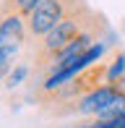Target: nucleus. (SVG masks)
<instances>
[{
	"label": "nucleus",
	"mask_w": 125,
	"mask_h": 128,
	"mask_svg": "<svg viewBox=\"0 0 125 128\" xmlns=\"http://www.w3.org/2000/svg\"><path fill=\"white\" fill-rule=\"evenodd\" d=\"M26 39V18L16 10L13 0H0V66L13 68Z\"/></svg>",
	"instance_id": "nucleus-2"
},
{
	"label": "nucleus",
	"mask_w": 125,
	"mask_h": 128,
	"mask_svg": "<svg viewBox=\"0 0 125 128\" xmlns=\"http://www.w3.org/2000/svg\"><path fill=\"white\" fill-rule=\"evenodd\" d=\"M120 128H125V112L120 115Z\"/></svg>",
	"instance_id": "nucleus-8"
},
{
	"label": "nucleus",
	"mask_w": 125,
	"mask_h": 128,
	"mask_svg": "<svg viewBox=\"0 0 125 128\" xmlns=\"http://www.w3.org/2000/svg\"><path fill=\"white\" fill-rule=\"evenodd\" d=\"M117 94H120V89H117L115 84H102V86H96V89H91L89 94H83L81 100H76L73 104H68V107L62 110V115H83V118H94V115H99Z\"/></svg>",
	"instance_id": "nucleus-4"
},
{
	"label": "nucleus",
	"mask_w": 125,
	"mask_h": 128,
	"mask_svg": "<svg viewBox=\"0 0 125 128\" xmlns=\"http://www.w3.org/2000/svg\"><path fill=\"white\" fill-rule=\"evenodd\" d=\"M26 76H29V68H26V66H16L13 71L8 73V78H5V86H8V89H13V86H18Z\"/></svg>",
	"instance_id": "nucleus-5"
},
{
	"label": "nucleus",
	"mask_w": 125,
	"mask_h": 128,
	"mask_svg": "<svg viewBox=\"0 0 125 128\" xmlns=\"http://www.w3.org/2000/svg\"><path fill=\"white\" fill-rule=\"evenodd\" d=\"M73 3H76V0H42V3L26 16V34H29V39L34 44L42 42L62 21V16L70 10Z\"/></svg>",
	"instance_id": "nucleus-3"
},
{
	"label": "nucleus",
	"mask_w": 125,
	"mask_h": 128,
	"mask_svg": "<svg viewBox=\"0 0 125 128\" xmlns=\"http://www.w3.org/2000/svg\"><path fill=\"white\" fill-rule=\"evenodd\" d=\"M96 26H107L104 18H102L96 10H91L86 3H83V0H76V3L70 5V10L62 16L60 24L55 26L52 32L42 39V42L34 44V63H37V66H34V71L42 73L58 52H62L68 44L73 42V39L81 37L83 32L96 29Z\"/></svg>",
	"instance_id": "nucleus-1"
},
{
	"label": "nucleus",
	"mask_w": 125,
	"mask_h": 128,
	"mask_svg": "<svg viewBox=\"0 0 125 128\" xmlns=\"http://www.w3.org/2000/svg\"><path fill=\"white\" fill-rule=\"evenodd\" d=\"M115 86H117V89H120V92H123V94H125V73H123V76H120V78H117V84H115Z\"/></svg>",
	"instance_id": "nucleus-7"
},
{
	"label": "nucleus",
	"mask_w": 125,
	"mask_h": 128,
	"mask_svg": "<svg viewBox=\"0 0 125 128\" xmlns=\"http://www.w3.org/2000/svg\"><path fill=\"white\" fill-rule=\"evenodd\" d=\"M39 3H42V0H13V5H16V10H18V13L24 16V18H26V16L31 13L34 8H37Z\"/></svg>",
	"instance_id": "nucleus-6"
}]
</instances>
